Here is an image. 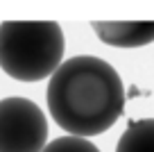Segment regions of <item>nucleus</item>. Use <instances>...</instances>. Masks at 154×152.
I'll return each mask as SVG.
<instances>
[{"instance_id":"f257e3e1","label":"nucleus","mask_w":154,"mask_h":152,"mask_svg":"<svg viewBox=\"0 0 154 152\" xmlns=\"http://www.w3.org/2000/svg\"><path fill=\"white\" fill-rule=\"evenodd\" d=\"M52 120L70 136H97L125 111V84L109 62L77 55L59 64L45 91Z\"/></svg>"},{"instance_id":"f03ea898","label":"nucleus","mask_w":154,"mask_h":152,"mask_svg":"<svg viewBox=\"0 0 154 152\" xmlns=\"http://www.w3.org/2000/svg\"><path fill=\"white\" fill-rule=\"evenodd\" d=\"M63 59V32L54 21L0 23V68L18 82L52 75Z\"/></svg>"},{"instance_id":"7ed1b4c3","label":"nucleus","mask_w":154,"mask_h":152,"mask_svg":"<svg viewBox=\"0 0 154 152\" xmlns=\"http://www.w3.org/2000/svg\"><path fill=\"white\" fill-rule=\"evenodd\" d=\"M48 143L43 109L27 98L0 100V152H41Z\"/></svg>"},{"instance_id":"20e7f679","label":"nucleus","mask_w":154,"mask_h":152,"mask_svg":"<svg viewBox=\"0 0 154 152\" xmlns=\"http://www.w3.org/2000/svg\"><path fill=\"white\" fill-rule=\"evenodd\" d=\"M97 39L113 48H140L154 41V21H93Z\"/></svg>"},{"instance_id":"39448f33","label":"nucleus","mask_w":154,"mask_h":152,"mask_svg":"<svg viewBox=\"0 0 154 152\" xmlns=\"http://www.w3.org/2000/svg\"><path fill=\"white\" fill-rule=\"evenodd\" d=\"M116 152H154V118L131 120L116 145Z\"/></svg>"},{"instance_id":"423d86ee","label":"nucleus","mask_w":154,"mask_h":152,"mask_svg":"<svg viewBox=\"0 0 154 152\" xmlns=\"http://www.w3.org/2000/svg\"><path fill=\"white\" fill-rule=\"evenodd\" d=\"M41 152H100V150H97V145H93L86 138L68 134V136H59L54 141L45 143V147Z\"/></svg>"}]
</instances>
